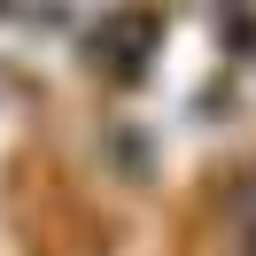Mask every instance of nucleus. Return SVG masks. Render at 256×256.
Returning a JSON list of instances; mask_svg holds the SVG:
<instances>
[{
  "label": "nucleus",
  "instance_id": "f257e3e1",
  "mask_svg": "<svg viewBox=\"0 0 256 256\" xmlns=\"http://www.w3.org/2000/svg\"><path fill=\"white\" fill-rule=\"evenodd\" d=\"M240 240H248V248H256V171L240 178Z\"/></svg>",
  "mask_w": 256,
  "mask_h": 256
},
{
  "label": "nucleus",
  "instance_id": "f03ea898",
  "mask_svg": "<svg viewBox=\"0 0 256 256\" xmlns=\"http://www.w3.org/2000/svg\"><path fill=\"white\" fill-rule=\"evenodd\" d=\"M248 256H256V248H248Z\"/></svg>",
  "mask_w": 256,
  "mask_h": 256
}]
</instances>
